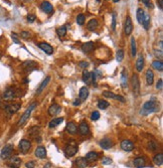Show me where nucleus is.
<instances>
[{
	"mask_svg": "<svg viewBox=\"0 0 163 168\" xmlns=\"http://www.w3.org/2000/svg\"><path fill=\"white\" fill-rule=\"evenodd\" d=\"M97 27H98V20L95 19V18H93V19H91L89 22H88L87 28L89 30H91V31H94Z\"/></svg>",
	"mask_w": 163,
	"mask_h": 168,
	"instance_id": "nucleus-28",
	"label": "nucleus"
},
{
	"mask_svg": "<svg viewBox=\"0 0 163 168\" xmlns=\"http://www.w3.org/2000/svg\"><path fill=\"white\" fill-rule=\"evenodd\" d=\"M142 2L144 3L145 5H146L148 8H152L153 5H152V2H151V0H142Z\"/></svg>",
	"mask_w": 163,
	"mask_h": 168,
	"instance_id": "nucleus-44",
	"label": "nucleus"
},
{
	"mask_svg": "<svg viewBox=\"0 0 163 168\" xmlns=\"http://www.w3.org/2000/svg\"><path fill=\"white\" fill-rule=\"evenodd\" d=\"M35 107H36V104H35V103H33V104H31L27 109H26V111L23 113V115L21 116V118L19 119L18 123H17V125H18L19 127L26 123V121L29 119L30 115H31V113H32V111L34 110V108H35Z\"/></svg>",
	"mask_w": 163,
	"mask_h": 168,
	"instance_id": "nucleus-2",
	"label": "nucleus"
},
{
	"mask_svg": "<svg viewBox=\"0 0 163 168\" xmlns=\"http://www.w3.org/2000/svg\"><path fill=\"white\" fill-rule=\"evenodd\" d=\"M158 110H159V105L156 101H148V102H146L143 105L140 113L143 116H147L151 113L157 112Z\"/></svg>",
	"mask_w": 163,
	"mask_h": 168,
	"instance_id": "nucleus-1",
	"label": "nucleus"
},
{
	"mask_svg": "<svg viewBox=\"0 0 163 168\" xmlns=\"http://www.w3.org/2000/svg\"><path fill=\"white\" fill-rule=\"evenodd\" d=\"M113 1H114L115 3H117V2H119V1H120V0H113Z\"/></svg>",
	"mask_w": 163,
	"mask_h": 168,
	"instance_id": "nucleus-54",
	"label": "nucleus"
},
{
	"mask_svg": "<svg viewBox=\"0 0 163 168\" xmlns=\"http://www.w3.org/2000/svg\"><path fill=\"white\" fill-rule=\"evenodd\" d=\"M85 20H86V17L84 14H79L76 18V21L79 25H83V24L85 23Z\"/></svg>",
	"mask_w": 163,
	"mask_h": 168,
	"instance_id": "nucleus-39",
	"label": "nucleus"
},
{
	"mask_svg": "<svg viewBox=\"0 0 163 168\" xmlns=\"http://www.w3.org/2000/svg\"><path fill=\"white\" fill-rule=\"evenodd\" d=\"M35 15H33V14H28L27 15V21L29 22V23H32V22L35 20Z\"/></svg>",
	"mask_w": 163,
	"mask_h": 168,
	"instance_id": "nucleus-43",
	"label": "nucleus"
},
{
	"mask_svg": "<svg viewBox=\"0 0 163 168\" xmlns=\"http://www.w3.org/2000/svg\"><path fill=\"white\" fill-rule=\"evenodd\" d=\"M79 96H80L81 100H86V99L89 97V89H88V88H86V87L81 88Z\"/></svg>",
	"mask_w": 163,
	"mask_h": 168,
	"instance_id": "nucleus-26",
	"label": "nucleus"
},
{
	"mask_svg": "<svg viewBox=\"0 0 163 168\" xmlns=\"http://www.w3.org/2000/svg\"><path fill=\"white\" fill-rule=\"evenodd\" d=\"M152 66H153V68L159 70V72H162L163 70V62H161V60H155V62H153Z\"/></svg>",
	"mask_w": 163,
	"mask_h": 168,
	"instance_id": "nucleus-35",
	"label": "nucleus"
},
{
	"mask_svg": "<svg viewBox=\"0 0 163 168\" xmlns=\"http://www.w3.org/2000/svg\"><path fill=\"white\" fill-rule=\"evenodd\" d=\"M83 80L86 84H92L96 81V74L94 72H89L87 70L83 72Z\"/></svg>",
	"mask_w": 163,
	"mask_h": 168,
	"instance_id": "nucleus-6",
	"label": "nucleus"
},
{
	"mask_svg": "<svg viewBox=\"0 0 163 168\" xmlns=\"http://www.w3.org/2000/svg\"><path fill=\"white\" fill-rule=\"evenodd\" d=\"M59 112H61V106H59L57 104L51 105L49 109V114L51 116H57Z\"/></svg>",
	"mask_w": 163,
	"mask_h": 168,
	"instance_id": "nucleus-18",
	"label": "nucleus"
},
{
	"mask_svg": "<svg viewBox=\"0 0 163 168\" xmlns=\"http://www.w3.org/2000/svg\"><path fill=\"white\" fill-rule=\"evenodd\" d=\"M103 95H104V97H106V98H111V99H116V100H119L120 102L124 103L126 102L125 98L122 96H118V95H115L114 93H112V92H104L103 93Z\"/></svg>",
	"mask_w": 163,
	"mask_h": 168,
	"instance_id": "nucleus-13",
	"label": "nucleus"
},
{
	"mask_svg": "<svg viewBox=\"0 0 163 168\" xmlns=\"http://www.w3.org/2000/svg\"><path fill=\"white\" fill-rule=\"evenodd\" d=\"M132 87H133V94L135 96H139L140 93V82L137 74H133L132 77Z\"/></svg>",
	"mask_w": 163,
	"mask_h": 168,
	"instance_id": "nucleus-5",
	"label": "nucleus"
},
{
	"mask_svg": "<svg viewBox=\"0 0 163 168\" xmlns=\"http://www.w3.org/2000/svg\"><path fill=\"white\" fill-rule=\"evenodd\" d=\"M11 37H12L13 41H14L16 44H20V41H19V39H17V35L16 33H11Z\"/></svg>",
	"mask_w": 163,
	"mask_h": 168,
	"instance_id": "nucleus-46",
	"label": "nucleus"
},
{
	"mask_svg": "<svg viewBox=\"0 0 163 168\" xmlns=\"http://www.w3.org/2000/svg\"><path fill=\"white\" fill-rule=\"evenodd\" d=\"M116 28V14L113 13V23H112V29L115 30Z\"/></svg>",
	"mask_w": 163,
	"mask_h": 168,
	"instance_id": "nucleus-50",
	"label": "nucleus"
},
{
	"mask_svg": "<svg viewBox=\"0 0 163 168\" xmlns=\"http://www.w3.org/2000/svg\"><path fill=\"white\" fill-rule=\"evenodd\" d=\"M38 47H39L43 51H45L47 54H51V53L53 52V46L49 45V43H47V42H40L39 44H38Z\"/></svg>",
	"mask_w": 163,
	"mask_h": 168,
	"instance_id": "nucleus-12",
	"label": "nucleus"
},
{
	"mask_svg": "<svg viewBox=\"0 0 163 168\" xmlns=\"http://www.w3.org/2000/svg\"><path fill=\"white\" fill-rule=\"evenodd\" d=\"M121 148L123 149L124 151L130 152L134 149V143L129 140H124V141H122V143H121Z\"/></svg>",
	"mask_w": 163,
	"mask_h": 168,
	"instance_id": "nucleus-11",
	"label": "nucleus"
},
{
	"mask_svg": "<svg viewBox=\"0 0 163 168\" xmlns=\"http://www.w3.org/2000/svg\"><path fill=\"white\" fill-rule=\"evenodd\" d=\"M57 33L59 34V36H65L67 34V27L65 25L59 26V28H57Z\"/></svg>",
	"mask_w": 163,
	"mask_h": 168,
	"instance_id": "nucleus-37",
	"label": "nucleus"
},
{
	"mask_svg": "<svg viewBox=\"0 0 163 168\" xmlns=\"http://www.w3.org/2000/svg\"><path fill=\"white\" fill-rule=\"evenodd\" d=\"M121 84H122V87L125 89L128 87V83H127V72L124 70L122 72V76H121Z\"/></svg>",
	"mask_w": 163,
	"mask_h": 168,
	"instance_id": "nucleus-32",
	"label": "nucleus"
},
{
	"mask_svg": "<svg viewBox=\"0 0 163 168\" xmlns=\"http://www.w3.org/2000/svg\"><path fill=\"white\" fill-rule=\"evenodd\" d=\"M21 36L23 37V39H28V37L30 36V34H29V32H27V31H22Z\"/></svg>",
	"mask_w": 163,
	"mask_h": 168,
	"instance_id": "nucleus-51",
	"label": "nucleus"
},
{
	"mask_svg": "<svg viewBox=\"0 0 163 168\" xmlns=\"http://www.w3.org/2000/svg\"><path fill=\"white\" fill-rule=\"evenodd\" d=\"M116 58H117V62H121L122 60H123V58H124V50L123 49H119V50L117 51Z\"/></svg>",
	"mask_w": 163,
	"mask_h": 168,
	"instance_id": "nucleus-40",
	"label": "nucleus"
},
{
	"mask_svg": "<svg viewBox=\"0 0 163 168\" xmlns=\"http://www.w3.org/2000/svg\"><path fill=\"white\" fill-rule=\"evenodd\" d=\"M100 146H101L103 149H105V150H109V149L112 148V147L114 146V143H113V141L111 140V139L105 138V139H102V140L100 141Z\"/></svg>",
	"mask_w": 163,
	"mask_h": 168,
	"instance_id": "nucleus-9",
	"label": "nucleus"
},
{
	"mask_svg": "<svg viewBox=\"0 0 163 168\" xmlns=\"http://www.w3.org/2000/svg\"><path fill=\"white\" fill-rule=\"evenodd\" d=\"M157 3H158L159 8L162 10V9H163V0H157Z\"/></svg>",
	"mask_w": 163,
	"mask_h": 168,
	"instance_id": "nucleus-52",
	"label": "nucleus"
},
{
	"mask_svg": "<svg viewBox=\"0 0 163 168\" xmlns=\"http://www.w3.org/2000/svg\"><path fill=\"white\" fill-rule=\"evenodd\" d=\"M98 107H99V109H101V110H105V109H107L109 107V103L107 102V101L100 100L99 102H98Z\"/></svg>",
	"mask_w": 163,
	"mask_h": 168,
	"instance_id": "nucleus-38",
	"label": "nucleus"
},
{
	"mask_svg": "<svg viewBox=\"0 0 163 168\" xmlns=\"http://www.w3.org/2000/svg\"><path fill=\"white\" fill-rule=\"evenodd\" d=\"M98 158H99V154L96 153V152H89V153L86 155V159H87L88 162L97 161Z\"/></svg>",
	"mask_w": 163,
	"mask_h": 168,
	"instance_id": "nucleus-25",
	"label": "nucleus"
},
{
	"mask_svg": "<svg viewBox=\"0 0 163 168\" xmlns=\"http://www.w3.org/2000/svg\"><path fill=\"white\" fill-rule=\"evenodd\" d=\"M145 77H146V82H147V85L151 86L153 84V81H154V74L151 70H146V74H145Z\"/></svg>",
	"mask_w": 163,
	"mask_h": 168,
	"instance_id": "nucleus-22",
	"label": "nucleus"
},
{
	"mask_svg": "<svg viewBox=\"0 0 163 168\" xmlns=\"http://www.w3.org/2000/svg\"><path fill=\"white\" fill-rule=\"evenodd\" d=\"M150 15L147 14V13H145L144 14V20H143V22H142V24H143V26H144V28L146 30L149 29V26H150Z\"/></svg>",
	"mask_w": 163,
	"mask_h": 168,
	"instance_id": "nucleus-30",
	"label": "nucleus"
},
{
	"mask_svg": "<svg viewBox=\"0 0 163 168\" xmlns=\"http://www.w3.org/2000/svg\"><path fill=\"white\" fill-rule=\"evenodd\" d=\"M67 131L70 134H76L78 132V127L74 122H70V123L67 124Z\"/></svg>",
	"mask_w": 163,
	"mask_h": 168,
	"instance_id": "nucleus-21",
	"label": "nucleus"
},
{
	"mask_svg": "<svg viewBox=\"0 0 163 168\" xmlns=\"http://www.w3.org/2000/svg\"><path fill=\"white\" fill-rule=\"evenodd\" d=\"M0 104H1V101H0Z\"/></svg>",
	"mask_w": 163,
	"mask_h": 168,
	"instance_id": "nucleus-56",
	"label": "nucleus"
},
{
	"mask_svg": "<svg viewBox=\"0 0 163 168\" xmlns=\"http://www.w3.org/2000/svg\"><path fill=\"white\" fill-rule=\"evenodd\" d=\"M19 109H20V104H11V105H8V106H6V108H5V111H6L8 114L12 115V114L16 113V112L19 110Z\"/></svg>",
	"mask_w": 163,
	"mask_h": 168,
	"instance_id": "nucleus-14",
	"label": "nucleus"
},
{
	"mask_svg": "<svg viewBox=\"0 0 163 168\" xmlns=\"http://www.w3.org/2000/svg\"><path fill=\"white\" fill-rule=\"evenodd\" d=\"M73 104H74L75 106H79V105L81 104V99H77V100H75V102L73 103Z\"/></svg>",
	"mask_w": 163,
	"mask_h": 168,
	"instance_id": "nucleus-53",
	"label": "nucleus"
},
{
	"mask_svg": "<svg viewBox=\"0 0 163 168\" xmlns=\"http://www.w3.org/2000/svg\"><path fill=\"white\" fill-rule=\"evenodd\" d=\"M79 66H80V68H88V66H89V62H79Z\"/></svg>",
	"mask_w": 163,
	"mask_h": 168,
	"instance_id": "nucleus-47",
	"label": "nucleus"
},
{
	"mask_svg": "<svg viewBox=\"0 0 163 168\" xmlns=\"http://www.w3.org/2000/svg\"><path fill=\"white\" fill-rule=\"evenodd\" d=\"M154 52H155V55H156L157 58L159 56V58H160V60H162V58H163L162 50H154Z\"/></svg>",
	"mask_w": 163,
	"mask_h": 168,
	"instance_id": "nucleus-49",
	"label": "nucleus"
},
{
	"mask_svg": "<svg viewBox=\"0 0 163 168\" xmlns=\"http://www.w3.org/2000/svg\"><path fill=\"white\" fill-rule=\"evenodd\" d=\"M144 14H145V12L143 11V9L142 8L137 9V20L140 24H142V22H143V20H144Z\"/></svg>",
	"mask_w": 163,
	"mask_h": 168,
	"instance_id": "nucleus-33",
	"label": "nucleus"
},
{
	"mask_svg": "<svg viewBox=\"0 0 163 168\" xmlns=\"http://www.w3.org/2000/svg\"><path fill=\"white\" fill-rule=\"evenodd\" d=\"M31 148V143L30 141L26 140V139H22L20 142H19V150L20 152L23 154H26Z\"/></svg>",
	"mask_w": 163,
	"mask_h": 168,
	"instance_id": "nucleus-4",
	"label": "nucleus"
},
{
	"mask_svg": "<svg viewBox=\"0 0 163 168\" xmlns=\"http://www.w3.org/2000/svg\"><path fill=\"white\" fill-rule=\"evenodd\" d=\"M20 164H21V159L17 156L10 157V159L8 160V166L11 168H19Z\"/></svg>",
	"mask_w": 163,
	"mask_h": 168,
	"instance_id": "nucleus-8",
	"label": "nucleus"
},
{
	"mask_svg": "<svg viewBox=\"0 0 163 168\" xmlns=\"http://www.w3.org/2000/svg\"><path fill=\"white\" fill-rule=\"evenodd\" d=\"M35 156L37 158H40V159H43L47 156V151H45V148L43 147H37L35 150Z\"/></svg>",
	"mask_w": 163,
	"mask_h": 168,
	"instance_id": "nucleus-20",
	"label": "nucleus"
},
{
	"mask_svg": "<svg viewBox=\"0 0 163 168\" xmlns=\"http://www.w3.org/2000/svg\"><path fill=\"white\" fill-rule=\"evenodd\" d=\"M153 161H154V163L156 164V165L161 166L163 164V154L162 153L157 154L154 157V159H153Z\"/></svg>",
	"mask_w": 163,
	"mask_h": 168,
	"instance_id": "nucleus-34",
	"label": "nucleus"
},
{
	"mask_svg": "<svg viewBox=\"0 0 163 168\" xmlns=\"http://www.w3.org/2000/svg\"><path fill=\"white\" fill-rule=\"evenodd\" d=\"M0 58H1V54H0Z\"/></svg>",
	"mask_w": 163,
	"mask_h": 168,
	"instance_id": "nucleus-55",
	"label": "nucleus"
},
{
	"mask_svg": "<svg viewBox=\"0 0 163 168\" xmlns=\"http://www.w3.org/2000/svg\"><path fill=\"white\" fill-rule=\"evenodd\" d=\"M124 30H125L126 35H130L133 31V23H132L131 17L127 16L125 21V26H124Z\"/></svg>",
	"mask_w": 163,
	"mask_h": 168,
	"instance_id": "nucleus-7",
	"label": "nucleus"
},
{
	"mask_svg": "<svg viewBox=\"0 0 163 168\" xmlns=\"http://www.w3.org/2000/svg\"><path fill=\"white\" fill-rule=\"evenodd\" d=\"M14 97H15V91L12 88H8V89L4 92V94H3V98H4L5 100H11V99H13Z\"/></svg>",
	"mask_w": 163,
	"mask_h": 168,
	"instance_id": "nucleus-19",
	"label": "nucleus"
},
{
	"mask_svg": "<svg viewBox=\"0 0 163 168\" xmlns=\"http://www.w3.org/2000/svg\"><path fill=\"white\" fill-rule=\"evenodd\" d=\"M79 131L82 135H88L90 132V128L86 122H82L79 126Z\"/></svg>",
	"mask_w": 163,
	"mask_h": 168,
	"instance_id": "nucleus-17",
	"label": "nucleus"
},
{
	"mask_svg": "<svg viewBox=\"0 0 163 168\" xmlns=\"http://www.w3.org/2000/svg\"><path fill=\"white\" fill-rule=\"evenodd\" d=\"M78 152V148L76 146H73V145H68L65 149V153L68 157H71V156H74L75 154Z\"/></svg>",
	"mask_w": 163,
	"mask_h": 168,
	"instance_id": "nucleus-15",
	"label": "nucleus"
},
{
	"mask_svg": "<svg viewBox=\"0 0 163 168\" xmlns=\"http://www.w3.org/2000/svg\"><path fill=\"white\" fill-rule=\"evenodd\" d=\"M76 164H77V166H78L79 168H86L88 165H89V162L87 161V159H86V158L81 157V158H79V159H77Z\"/></svg>",
	"mask_w": 163,
	"mask_h": 168,
	"instance_id": "nucleus-23",
	"label": "nucleus"
},
{
	"mask_svg": "<svg viewBox=\"0 0 163 168\" xmlns=\"http://www.w3.org/2000/svg\"><path fill=\"white\" fill-rule=\"evenodd\" d=\"M13 153V145L11 144H7L3 147V149L1 150V153H0V157L1 159H8L9 157H11Z\"/></svg>",
	"mask_w": 163,
	"mask_h": 168,
	"instance_id": "nucleus-3",
	"label": "nucleus"
},
{
	"mask_svg": "<svg viewBox=\"0 0 163 168\" xmlns=\"http://www.w3.org/2000/svg\"><path fill=\"white\" fill-rule=\"evenodd\" d=\"M40 8H41V10H43V12L47 13V14H51L53 11V6L49 2V1H43V2H41Z\"/></svg>",
	"mask_w": 163,
	"mask_h": 168,
	"instance_id": "nucleus-10",
	"label": "nucleus"
},
{
	"mask_svg": "<svg viewBox=\"0 0 163 168\" xmlns=\"http://www.w3.org/2000/svg\"><path fill=\"white\" fill-rule=\"evenodd\" d=\"M63 121H64V118H55V119L51 120V121L49 122V128H55V127H57V125H59V124L62 123Z\"/></svg>",
	"mask_w": 163,
	"mask_h": 168,
	"instance_id": "nucleus-31",
	"label": "nucleus"
},
{
	"mask_svg": "<svg viewBox=\"0 0 163 168\" xmlns=\"http://www.w3.org/2000/svg\"><path fill=\"white\" fill-rule=\"evenodd\" d=\"M136 52H137V48H136V41H135V39L132 37L131 39V54H132V56H135Z\"/></svg>",
	"mask_w": 163,
	"mask_h": 168,
	"instance_id": "nucleus-36",
	"label": "nucleus"
},
{
	"mask_svg": "<svg viewBox=\"0 0 163 168\" xmlns=\"http://www.w3.org/2000/svg\"><path fill=\"white\" fill-rule=\"evenodd\" d=\"M25 167L26 168H34L35 167V162L34 161H29L25 164Z\"/></svg>",
	"mask_w": 163,
	"mask_h": 168,
	"instance_id": "nucleus-48",
	"label": "nucleus"
},
{
	"mask_svg": "<svg viewBox=\"0 0 163 168\" xmlns=\"http://www.w3.org/2000/svg\"><path fill=\"white\" fill-rule=\"evenodd\" d=\"M134 164L137 168H141L145 165V159L143 157H137L134 159Z\"/></svg>",
	"mask_w": 163,
	"mask_h": 168,
	"instance_id": "nucleus-29",
	"label": "nucleus"
},
{
	"mask_svg": "<svg viewBox=\"0 0 163 168\" xmlns=\"http://www.w3.org/2000/svg\"><path fill=\"white\" fill-rule=\"evenodd\" d=\"M99 118H100V113L98 112V111H95V112H93V113H92L91 119L93 120V121H97Z\"/></svg>",
	"mask_w": 163,
	"mask_h": 168,
	"instance_id": "nucleus-42",
	"label": "nucleus"
},
{
	"mask_svg": "<svg viewBox=\"0 0 163 168\" xmlns=\"http://www.w3.org/2000/svg\"><path fill=\"white\" fill-rule=\"evenodd\" d=\"M49 81H51V77H47V79L45 80V81L43 82V83L40 84V86L38 87V89L36 90V94H40L41 92L43 91V90L45 89V87H47V85H49Z\"/></svg>",
	"mask_w": 163,
	"mask_h": 168,
	"instance_id": "nucleus-24",
	"label": "nucleus"
},
{
	"mask_svg": "<svg viewBox=\"0 0 163 168\" xmlns=\"http://www.w3.org/2000/svg\"><path fill=\"white\" fill-rule=\"evenodd\" d=\"M102 163L104 164V165H110V164L113 163V160L110 157H104L103 160H102Z\"/></svg>",
	"mask_w": 163,
	"mask_h": 168,
	"instance_id": "nucleus-41",
	"label": "nucleus"
},
{
	"mask_svg": "<svg viewBox=\"0 0 163 168\" xmlns=\"http://www.w3.org/2000/svg\"><path fill=\"white\" fill-rule=\"evenodd\" d=\"M143 66H144V58H143L142 55H140L136 60V70H137V72H141L143 70Z\"/></svg>",
	"mask_w": 163,
	"mask_h": 168,
	"instance_id": "nucleus-27",
	"label": "nucleus"
},
{
	"mask_svg": "<svg viewBox=\"0 0 163 168\" xmlns=\"http://www.w3.org/2000/svg\"><path fill=\"white\" fill-rule=\"evenodd\" d=\"M94 48H95V44H94L93 41H89V42L84 43L83 46H82V50L85 53H90L91 51L94 50Z\"/></svg>",
	"mask_w": 163,
	"mask_h": 168,
	"instance_id": "nucleus-16",
	"label": "nucleus"
},
{
	"mask_svg": "<svg viewBox=\"0 0 163 168\" xmlns=\"http://www.w3.org/2000/svg\"><path fill=\"white\" fill-rule=\"evenodd\" d=\"M156 88H157V90H160V91L163 89V81H162V79L158 80V82H157V85H156Z\"/></svg>",
	"mask_w": 163,
	"mask_h": 168,
	"instance_id": "nucleus-45",
	"label": "nucleus"
}]
</instances>
